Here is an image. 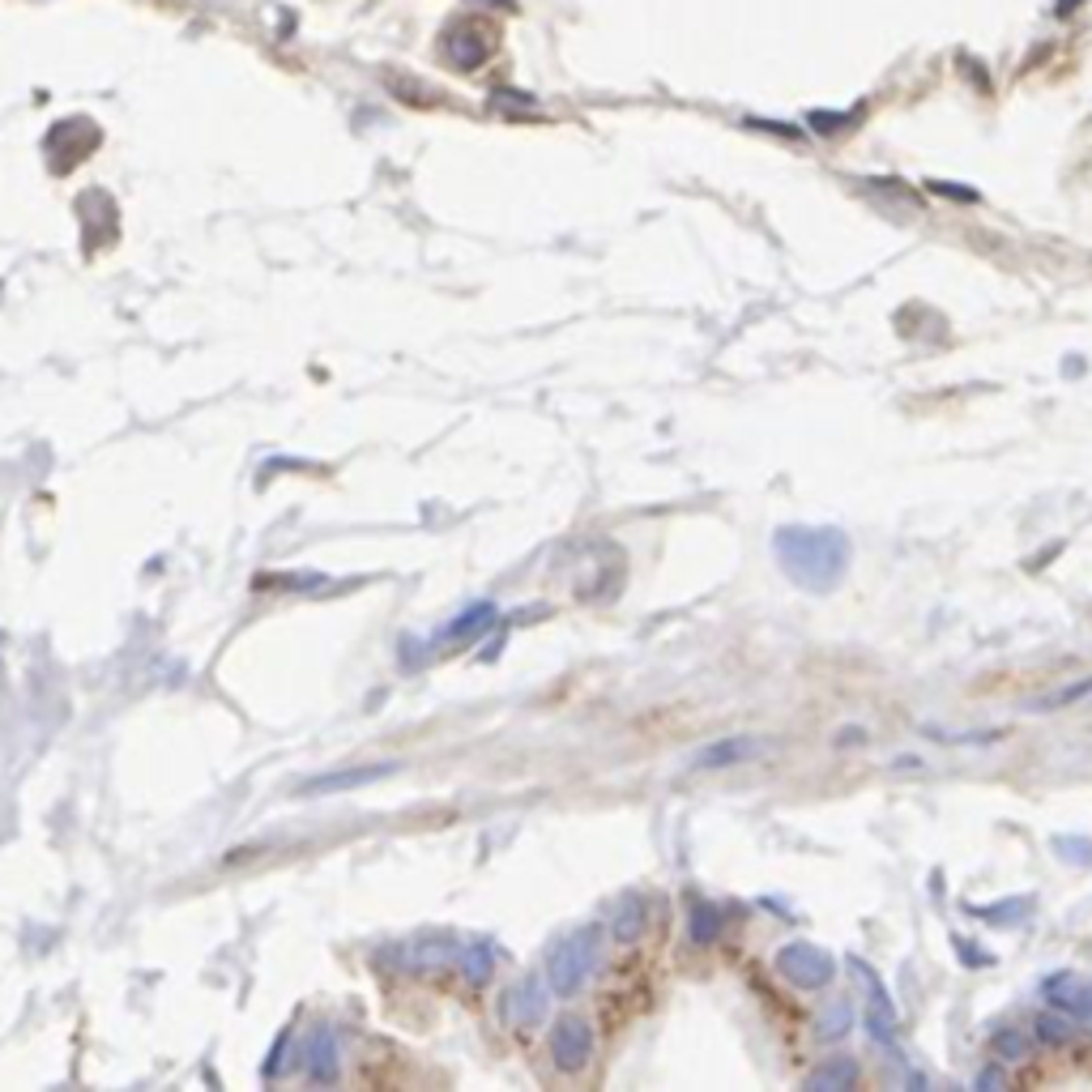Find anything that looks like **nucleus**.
<instances>
[{"mask_svg": "<svg viewBox=\"0 0 1092 1092\" xmlns=\"http://www.w3.org/2000/svg\"><path fill=\"white\" fill-rule=\"evenodd\" d=\"M781 572L806 593H832L854 563V542L836 525H781L772 534Z\"/></svg>", "mask_w": 1092, "mask_h": 1092, "instance_id": "obj_1", "label": "nucleus"}, {"mask_svg": "<svg viewBox=\"0 0 1092 1092\" xmlns=\"http://www.w3.org/2000/svg\"><path fill=\"white\" fill-rule=\"evenodd\" d=\"M597 952H602V926H597V922H585V926H577V931L563 935L555 943L551 961H547V985H551V995H559V999L581 995L585 981L597 969Z\"/></svg>", "mask_w": 1092, "mask_h": 1092, "instance_id": "obj_2", "label": "nucleus"}, {"mask_svg": "<svg viewBox=\"0 0 1092 1092\" xmlns=\"http://www.w3.org/2000/svg\"><path fill=\"white\" fill-rule=\"evenodd\" d=\"M777 973L794 985V991H824V985L836 977V961L824 952L820 943H786L777 952Z\"/></svg>", "mask_w": 1092, "mask_h": 1092, "instance_id": "obj_3", "label": "nucleus"}, {"mask_svg": "<svg viewBox=\"0 0 1092 1092\" xmlns=\"http://www.w3.org/2000/svg\"><path fill=\"white\" fill-rule=\"evenodd\" d=\"M845 965H850V973L862 981V999H866V1033H870V1041H875V1045H892L901 1025H896V1007H892V999H888V991H884V981H879V973H875L862 956H850Z\"/></svg>", "mask_w": 1092, "mask_h": 1092, "instance_id": "obj_4", "label": "nucleus"}, {"mask_svg": "<svg viewBox=\"0 0 1092 1092\" xmlns=\"http://www.w3.org/2000/svg\"><path fill=\"white\" fill-rule=\"evenodd\" d=\"M551 1059L563 1075H577L593 1059V1029L585 1015H559L551 1025Z\"/></svg>", "mask_w": 1092, "mask_h": 1092, "instance_id": "obj_5", "label": "nucleus"}, {"mask_svg": "<svg viewBox=\"0 0 1092 1092\" xmlns=\"http://www.w3.org/2000/svg\"><path fill=\"white\" fill-rule=\"evenodd\" d=\"M547 1011H551V991L542 985V977H517L508 991L500 995V1015H504V1025H512V1029H534V1025H542L547 1020Z\"/></svg>", "mask_w": 1092, "mask_h": 1092, "instance_id": "obj_6", "label": "nucleus"}, {"mask_svg": "<svg viewBox=\"0 0 1092 1092\" xmlns=\"http://www.w3.org/2000/svg\"><path fill=\"white\" fill-rule=\"evenodd\" d=\"M760 751H764V738H756V734H734V738H717V743L700 747L691 756V768L713 772V768H730V764H747Z\"/></svg>", "mask_w": 1092, "mask_h": 1092, "instance_id": "obj_7", "label": "nucleus"}, {"mask_svg": "<svg viewBox=\"0 0 1092 1092\" xmlns=\"http://www.w3.org/2000/svg\"><path fill=\"white\" fill-rule=\"evenodd\" d=\"M444 56H448V64L452 68H462V73H474V68L491 56V39H486V30H478V26H452L448 34H444Z\"/></svg>", "mask_w": 1092, "mask_h": 1092, "instance_id": "obj_8", "label": "nucleus"}, {"mask_svg": "<svg viewBox=\"0 0 1092 1092\" xmlns=\"http://www.w3.org/2000/svg\"><path fill=\"white\" fill-rule=\"evenodd\" d=\"M393 764H367V768H346V772H325V777L303 781L299 794H333V790H355V786H372L380 777H389Z\"/></svg>", "mask_w": 1092, "mask_h": 1092, "instance_id": "obj_9", "label": "nucleus"}, {"mask_svg": "<svg viewBox=\"0 0 1092 1092\" xmlns=\"http://www.w3.org/2000/svg\"><path fill=\"white\" fill-rule=\"evenodd\" d=\"M456 956H462V943H456L452 935H427V939H418V943L406 947V965L410 969H444Z\"/></svg>", "mask_w": 1092, "mask_h": 1092, "instance_id": "obj_10", "label": "nucleus"}, {"mask_svg": "<svg viewBox=\"0 0 1092 1092\" xmlns=\"http://www.w3.org/2000/svg\"><path fill=\"white\" fill-rule=\"evenodd\" d=\"M645 918H649V909H645V896H641V892H627V896H619V905H615V918H611V935H615L619 943H631V939H641V931H645Z\"/></svg>", "mask_w": 1092, "mask_h": 1092, "instance_id": "obj_11", "label": "nucleus"}, {"mask_svg": "<svg viewBox=\"0 0 1092 1092\" xmlns=\"http://www.w3.org/2000/svg\"><path fill=\"white\" fill-rule=\"evenodd\" d=\"M858 1084V1063L854 1059H828V1063H820L811 1075H806V1088L811 1092H845V1088H854Z\"/></svg>", "mask_w": 1092, "mask_h": 1092, "instance_id": "obj_12", "label": "nucleus"}, {"mask_svg": "<svg viewBox=\"0 0 1092 1092\" xmlns=\"http://www.w3.org/2000/svg\"><path fill=\"white\" fill-rule=\"evenodd\" d=\"M496 961H500V947L491 943V939H470V943L462 947V956H456V965H462L466 981H474V985H482L491 973H496Z\"/></svg>", "mask_w": 1092, "mask_h": 1092, "instance_id": "obj_13", "label": "nucleus"}, {"mask_svg": "<svg viewBox=\"0 0 1092 1092\" xmlns=\"http://www.w3.org/2000/svg\"><path fill=\"white\" fill-rule=\"evenodd\" d=\"M307 1075L316 1084H329L337 1075V1041L329 1029H316L307 1041Z\"/></svg>", "mask_w": 1092, "mask_h": 1092, "instance_id": "obj_14", "label": "nucleus"}, {"mask_svg": "<svg viewBox=\"0 0 1092 1092\" xmlns=\"http://www.w3.org/2000/svg\"><path fill=\"white\" fill-rule=\"evenodd\" d=\"M973 918L981 922H991V926H1020V922H1029V913H1033V896H1011V901H995V905H969Z\"/></svg>", "mask_w": 1092, "mask_h": 1092, "instance_id": "obj_15", "label": "nucleus"}, {"mask_svg": "<svg viewBox=\"0 0 1092 1092\" xmlns=\"http://www.w3.org/2000/svg\"><path fill=\"white\" fill-rule=\"evenodd\" d=\"M496 615H500V611L491 607V602H474L470 611H462V615H456V619H452V623L440 631V637H444V641H470V637H478L482 627H491V623H496Z\"/></svg>", "mask_w": 1092, "mask_h": 1092, "instance_id": "obj_16", "label": "nucleus"}, {"mask_svg": "<svg viewBox=\"0 0 1092 1092\" xmlns=\"http://www.w3.org/2000/svg\"><path fill=\"white\" fill-rule=\"evenodd\" d=\"M717 935H721V909L713 901H691V939L709 947L717 943Z\"/></svg>", "mask_w": 1092, "mask_h": 1092, "instance_id": "obj_17", "label": "nucleus"}, {"mask_svg": "<svg viewBox=\"0 0 1092 1092\" xmlns=\"http://www.w3.org/2000/svg\"><path fill=\"white\" fill-rule=\"evenodd\" d=\"M991 1050H995V1059H1003V1063H1025L1033 1054V1037L1020 1033V1029H999L991 1037Z\"/></svg>", "mask_w": 1092, "mask_h": 1092, "instance_id": "obj_18", "label": "nucleus"}, {"mask_svg": "<svg viewBox=\"0 0 1092 1092\" xmlns=\"http://www.w3.org/2000/svg\"><path fill=\"white\" fill-rule=\"evenodd\" d=\"M1033 1033H1037V1041H1045V1045H1067L1071 1037H1075V1020L1071 1015H1063V1011H1045V1015H1037L1033 1020Z\"/></svg>", "mask_w": 1092, "mask_h": 1092, "instance_id": "obj_19", "label": "nucleus"}, {"mask_svg": "<svg viewBox=\"0 0 1092 1092\" xmlns=\"http://www.w3.org/2000/svg\"><path fill=\"white\" fill-rule=\"evenodd\" d=\"M850 1025H854V1007L840 999V1003H832V1007L820 1015V1029H816V1033H820V1041H840L845 1033H850Z\"/></svg>", "mask_w": 1092, "mask_h": 1092, "instance_id": "obj_20", "label": "nucleus"}, {"mask_svg": "<svg viewBox=\"0 0 1092 1092\" xmlns=\"http://www.w3.org/2000/svg\"><path fill=\"white\" fill-rule=\"evenodd\" d=\"M858 124V112H811V128L820 137H836L845 128H854Z\"/></svg>", "mask_w": 1092, "mask_h": 1092, "instance_id": "obj_21", "label": "nucleus"}, {"mask_svg": "<svg viewBox=\"0 0 1092 1092\" xmlns=\"http://www.w3.org/2000/svg\"><path fill=\"white\" fill-rule=\"evenodd\" d=\"M1092 696V679L1075 683V687H1063V691H1054V696H1041L1033 700V709H1063V704H1075V700H1088Z\"/></svg>", "mask_w": 1092, "mask_h": 1092, "instance_id": "obj_22", "label": "nucleus"}, {"mask_svg": "<svg viewBox=\"0 0 1092 1092\" xmlns=\"http://www.w3.org/2000/svg\"><path fill=\"white\" fill-rule=\"evenodd\" d=\"M1067 1015L1075 1020V1025H1084V1029H1092V981H1080V995L1071 999V1007H1067Z\"/></svg>", "mask_w": 1092, "mask_h": 1092, "instance_id": "obj_23", "label": "nucleus"}, {"mask_svg": "<svg viewBox=\"0 0 1092 1092\" xmlns=\"http://www.w3.org/2000/svg\"><path fill=\"white\" fill-rule=\"evenodd\" d=\"M931 193H935V197H947V201H965V205H973V201H977V188H965V184H947V180H935V184H931Z\"/></svg>", "mask_w": 1092, "mask_h": 1092, "instance_id": "obj_24", "label": "nucleus"}, {"mask_svg": "<svg viewBox=\"0 0 1092 1092\" xmlns=\"http://www.w3.org/2000/svg\"><path fill=\"white\" fill-rule=\"evenodd\" d=\"M491 102H500V108H525V112H530L538 98H534V94H521V90H496V94H491Z\"/></svg>", "mask_w": 1092, "mask_h": 1092, "instance_id": "obj_25", "label": "nucleus"}, {"mask_svg": "<svg viewBox=\"0 0 1092 1092\" xmlns=\"http://www.w3.org/2000/svg\"><path fill=\"white\" fill-rule=\"evenodd\" d=\"M956 947L965 952V965H991V952H981V947H969V943H961V939H956Z\"/></svg>", "mask_w": 1092, "mask_h": 1092, "instance_id": "obj_26", "label": "nucleus"}, {"mask_svg": "<svg viewBox=\"0 0 1092 1092\" xmlns=\"http://www.w3.org/2000/svg\"><path fill=\"white\" fill-rule=\"evenodd\" d=\"M999 1084H1003L999 1071H981V1075H977V1088H999Z\"/></svg>", "mask_w": 1092, "mask_h": 1092, "instance_id": "obj_27", "label": "nucleus"}, {"mask_svg": "<svg viewBox=\"0 0 1092 1092\" xmlns=\"http://www.w3.org/2000/svg\"><path fill=\"white\" fill-rule=\"evenodd\" d=\"M1080 5H1084V0H1059V5H1054V13H1059V18H1067V13H1071V9H1080Z\"/></svg>", "mask_w": 1092, "mask_h": 1092, "instance_id": "obj_28", "label": "nucleus"}, {"mask_svg": "<svg viewBox=\"0 0 1092 1092\" xmlns=\"http://www.w3.org/2000/svg\"><path fill=\"white\" fill-rule=\"evenodd\" d=\"M478 5H496V9H517V0H478Z\"/></svg>", "mask_w": 1092, "mask_h": 1092, "instance_id": "obj_29", "label": "nucleus"}]
</instances>
